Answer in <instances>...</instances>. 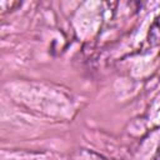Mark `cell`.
<instances>
[{
    "instance_id": "6da1fadb",
    "label": "cell",
    "mask_w": 160,
    "mask_h": 160,
    "mask_svg": "<svg viewBox=\"0 0 160 160\" xmlns=\"http://www.w3.org/2000/svg\"><path fill=\"white\" fill-rule=\"evenodd\" d=\"M148 41L151 45H159L160 44V15L156 18V20L150 26Z\"/></svg>"
},
{
    "instance_id": "7a4b0ae2",
    "label": "cell",
    "mask_w": 160,
    "mask_h": 160,
    "mask_svg": "<svg viewBox=\"0 0 160 160\" xmlns=\"http://www.w3.org/2000/svg\"><path fill=\"white\" fill-rule=\"evenodd\" d=\"M76 160H108V159H105L95 152H91V151H81Z\"/></svg>"
}]
</instances>
